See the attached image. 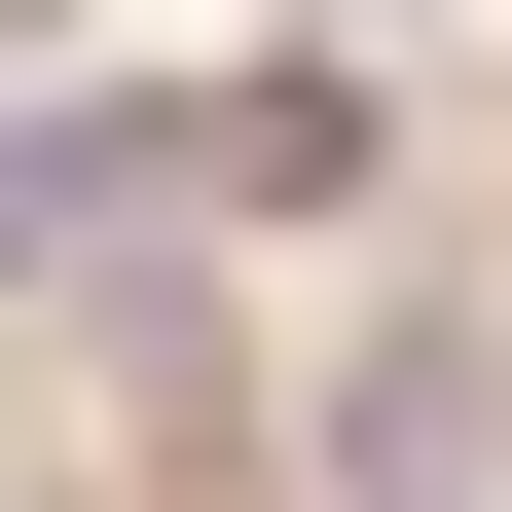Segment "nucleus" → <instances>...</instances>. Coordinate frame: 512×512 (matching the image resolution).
Wrapping results in <instances>:
<instances>
[{"label":"nucleus","instance_id":"obj_2","mask_svg":"<svg viewBox=\"0 0 512 512\" xmlns=\"http://www.w3.org/2000/svg\"><path fill=\"white\" fill-rule=\"evenodd\" d=\"M0 37H37V0H0Z\"/></svg>","mask_w":512,"mask_h":512},{"label":"nucleus","instance_id":"obj_1","mask_svg":"<svg viewBox=\"0 0 512 512\" xmlns=\"http://www.w3.org/2000/svg\"><path fill=\"white\" fill-rule=\"evenodd\" d=\"M476 439H512L476 330H366V366H330V476H366V512H476Z\"/></svg>","mask_w":512,"mask_h":512}]
</instances>
